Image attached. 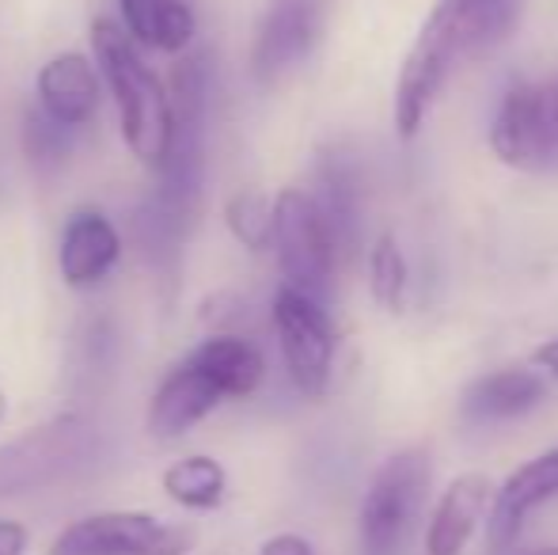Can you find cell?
Returning a JSON list of instances; mask_svg holds the SVG:
<instances>
[{"mask_svg":"<svg viewBox=\"0 0 558 555\" xmlns=\"http://www.w3.org/2000/svg\"><path fill=\"white\" fill-rule=\"evenodd\" d=\"M521 23V0H441L426 15L396 81V134L414 141L452 69L498 50Z\"/></svg>","mask_w":558,"mask_h":555,"instance_id":"6da1fadb","label":"cell"},{"mask_svg":"<svg viewBox=\"0 0 558 555\" xmlns=\"http://www.w3.org/2000/svg\"><path fill=\"white\" fill-rule=\"evenodd\" d=\"M92 46H96V69L107 81L118 111V130L133 156L145 168H160L171 137V104L163 81L153 73L141 46L122 31V23L99 15L92 23Z\"/></svg>","mask_w":558,"mask_h":555,"instance_id":"7a4b0ae2","label":"cell"},{"mask_svg":"<svg viewBox=\"0 0 558 555\" xmlns=\"http://www.w3.org/2000/svg\"><path fill=\"white\" fill-rule=\"evenodd\" d=\"M171 104V137L163 164L156 168L160 183L153 186L183 214H198L202 176H206V119H209V65L206 53L179 58L168 88Z\"/></svg>","mask_w":558,"mask_h":555,"instance_id":"3957f363","label":"cell"},{"mask_svg":"<svg viewBox=\"0 0 558 555\" xmlns=\"http://www.w3.org/2000/svg\"><path fill=\"white\" fill-rule=\"evenodd\" d=\"M429 453L399 449L373 475L361 503V552L365 555H399L411 541L414 526L422 518V506L429 498Z\"/></svg>","mask_w":558,"mask_h":555,"instance_id":"277c9868","label":"cell"},{"mask_svg":"<svg viewBox=\"0 0 558 555\" xmlns=\"http://www.w3.org/2000/svg\"><path fill=\"white\" fill-rule=\"evenodd\" d=\"M274 252H278L286 286L324 304L335 289L338 248L319 214L316 198L301 186H286L274 198Z\"/></svg>","mask_w":558,"mask_h":555,"instance_id":"5b68a950","label":"cell"},{"mask_svg":"<svg viewBox=\"0 0 558 555\" xmlns=\"http://www.w3.org/2000/svg\"><path fill=\"white\" fill-rule=\"evenodd\" d=\"M490 148L517 171H558V76L506 92L490 122Z\"/></svg>","mask_w":558,"mask_h":555,"instance_id":"8992f818","label":"cell"},{"mask_svg":"<svg viewBox=\"0 0 558 555\" xmlns=\"http://www.w3.org/2000/svg\"><path fill=\"white\" fill-rule=\"evenodd\" d=\"M191 548L194 529L145 510H104L61 529L46 555H186Z\"/></svg>","mask_w":558,"mask_h":555,"instance_id":"52a82bcc","label":"cell"},{"mask_svg":"<svg viewBox=\"0 0 558 555\" xmlns=\"http://www.w3.org/2000/svg\"><path fill=\"white\" fill-rule=\"evenodd\" d=\"M274 331H278L286 373L296 393L308 400L327 396L335 373V327L324 304L281 286L274 297Z\"/></svg>","mask_w":558,"mask_h":555,"instance_id":"ba28073f","label":"cell"},{"mask_svg":"<svg viewBox=\"0 0 558 555\" xmlns=\"http://www.w3.org/2000/svg\"><path fill=\"white\" fill-rule=\"evenodd\" d=\"M88 449L92 430L73 415L27 430L0 449V495H23L65 480L88 460Z\"/></svg>","mask_w":558,"mask_h":555,"instance_id":"9c48e42d","label":"cell"},{"mask_svg":"<svg viewBox=\"0 0 558 555\" xmlns=\"http://www.w3.org/2000/svg\"><path fill=\"white\" fill-rule=\"evenodd\" d=\"M324 31V0H270L251 46V73L258 84L286 81L312 58Z\"/></svg>","mask_w":558,"mask_h":555,"instance_id":"30bf717a","label":"cell"},{"mask_svg":"<svg viewBox=\"0 0 558 555\" xmlns=\"http://www.w3.org/2000/svg\"><path fill=\"white\" fill-rule=\"evenodd\" d=\"M221 403L225 393L217 388V381L191 358H183L179 365H171L168 377L148 400V434L160 442H175V437L191 434L202 419L214 415Z\"/></svg>","mask_w":558,"mask_h":555,"instance_id":"8fae6325","label":"cell"},{"mask_svg":"<svg viewBox=\"0 0 558 555\" xmlns=\"http://www.w3.org/2000/svg\"><path fill=\"white\" fill-rule=\"evenodd\" d=\"M122 260V232L104 209H76L58 244V275L69 289H96Z\"/></svg>","mask_w":558,"mask_h":555,"instance_id":"7c38bea8","label":"cell"},{"mask_svg":"<svg viewBox=\"0 0 558 555\" xmlns=\"http://www.w3.org/2000/svg\"><path fill=\"white\" fill-rule=\"evenodd\" d=\"M38 111L46 119L61 122L69 130H84L99 114L104 88H99V69L84 53H53L35 76Z\"/></svg>","mask_w":558,"mask_h":555,"instance_id":"4fadbf2b","label":"cell"},{"mask_svg":"<svg viewBox=\"0 0 558 555\" xmlns=\"http://www.w3.org/2000/svg\"><path fill=\"white\" fill-rule=\"evenodd\" d=\"M558 495V445L539 457H532L529 464H521L509 475L501 487H494L490 498V548L506 552L513 548V541L521 536L524 521L536 506L551 503Z\"/></svg>","mask_w":558,"mask_h":555,"instance_id":"5bb4252c","label":"cell"},{"mask_svg":"<svg viewBox=\"0 0 558 555\" xmlns=\"http://www.w3.org/2000/svg\"><path fill=\"white\" fill-rule=\"evenodd\" d=\"M494 480L486 472H463L445 487L426 529V555H460L475 536V526L490 510Z\"/></svg>","mask_w":558,"mask_h":555,"instance_id":"9a60e30c","label":"cell"},{"mask_svg":"<svg viewBox=\"0 0 558 555\" xmlns=\"http://www.w3.org/2000/svg\"><path fill=\"white\" fill-rule=\"evenodd\" d=\"M118 12H122L125 35L148 50L183 53L198 35V15L191 0H118Z\"/></svg>","mask_w":558,"mask_h":555,"instance_id":"2e32d148","label":"cell"},{"mask_svg":"<svg viewBox=\"0 0 558 555\" xmlns=\"http://www.w3.org/2000/svg\"><path fill=\"white\" fill-rule=\"evenodd\" d=\"M186 358H191L194 365H202V370L217 381V388L225 393V400H243V396L255 393L266 377L263 350L235 331L209 335V339L198 342Z\"/></svg>","mask_w":558,"mask_h":555,"instance_id":"e0dca14e","label":"cell"},{"mask_svg":"<svg viewBox=\"0 0 558 555\" xmlns=\"http://www.w3.org/2000/svg\"><path fill=\"white\" fill-rule=\"evenodd\" d=\"M544 400V381L532 370H494L471 381L463 393V415L471 422H506Z\"/></svg>","mask_w":558,"mask_h":555,"instance_id":"ac0fdd59","label":"cell"},{"mask_svg":"<svg viewBox=\"0 0 558 555\" xmlns=\"http://www.w3.org/2000/svg\"><path fill=\"white\" fill-rule=\"evenodd\" d=\"M163 495L183 510H217L225 503L228 475L214 457H183L175 464L163 468Z\"/></svg>","mask_w":558,"mask_h":555,"instance_id":"d6986e66","label":"cell"},{"mask_svg":"<svg viewBox=\"0 0 558 555\" xmlns=\"http://www.w3.org/2000/svg\"><path fill=\"white\" fill-rule=\"evenodd\" d=\"M407 260L403 248L391 232H384L373 244V255H368V289H373V301L380 304L384 312H399L407 301Z\"/></svg>","mask_w":558,"mask_h":555,"instance_id":"ffe728a7","label":"cell"},{"mask_svg":"<svg viewBox=\"0 0 558 555\" xmlns=\"http://www.w3.org/2000/svg\"><path fill=\"white\" fill-rule=\"evenodd\" d=\"M225 225L247 252H266L274 244V202L258 191H240L228 198Z\"/></svg>","mask_w":558,"mask_h":555,"instance_id":"44dd1931","label":"cell"},{"mask_svg":"<svg viewBox=\"0 0 558 555\" xmlns=\"http://www.w3.org/2000/svg\"><path fill=\"white\" fill-rule=\"evenodd\" d=\"M73 134L76 130L46 119L43 111H31L23 119V153L38 171H58L73 153Z\"/></svg>","mask_w":558,"mask_h":555,"instance_id":"7402d4cb","label":"cell"},{"mask_svg":"<svg viewBox=\"0 0 558 555\" xmlns=\"http://www.w3.org/2000/svg\"><path fill=\"white\" fill-rule=\"evenodd\" d=\"M258 555H316V552H312V544L304 541V536L278 533V536H270L263 548H258Z\"/></svg>","mask_w":558,"mask_h":555,"instance_id":"603a6c76","label":"cell"},{"mask_svg":"<svg viewBox=\"0 0 558 555\" xmlns=\"http://www.w3.org/2000/svg\"><path fill=\"white\" fill-rule=\"evenodd\" d=\"M27 529L20 526V521H8L0 518V555H23L27 552Z\"/></svg>","mask_w":558,"mask_h":555,"instance_id":"cb8c5ba5","label":"cell"},{"mask_svg":"<svg viewBox=\"0 0 558 555\" xmlns=\"http://www.w3.org/2000/svg\"><path fill=\"white\" fill-rule=\"evenodd\" d=\"M536 365L551 373V377H558V335H555L551 342H544V347L536 350Z\"/></svg>","mask_w":558,"mask_h":555,"instance_id":"d4e9b609","label":"cell"},{"mask_svg":"<svg viewBox=\"0 0 558 555\" xmlns=\"http://www.w3.org/2000/svg\"><path fill=\"white\" fill-rule=\"evenodd\" d=\"M4 415H8V400H4V393H0V422H4Z\"/></svg>","mask_w":558,"mask_h":555,"instance_id":"484cf974","label":"cell"},{"mask_svg":"<svg viewBox=\"0 0 558 555\" xmlns=\"http://www.w3.org/2000/svg\"><path fill=\"white\" fill-rule=\"evenodd\" d=\"M539 555H558V548H547V552H539Z\"/></svg>","mask_w":558,"mask_h":555,"instance_id":"4316f807","label":"cell"}]
</instances>
